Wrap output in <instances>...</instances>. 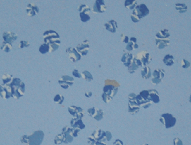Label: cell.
<instances>
[{
	"label": "cell",
	"mask_w": 191,
	"mask_h": 145,
	"mask_svg": "<svg viewBox=\"0 0 191 145\" xmlns=\"http://www.w3.org/2000/svg\"><path fill=\"white\" fill-rule=\"evenodd\" d=\"M72 130L73 129L70 128L69 127H64L63 129V132L62 134L64 136V141L63 143L68 144L70 143L73 140V134H72Z\"/></svg>",
	"instance_id": "30bf717a"
},
{
	"label": "cell",
	"mask_w": 191,
	"mask_h": 145,
	"mask_svg": "<svg viewBox=\"0 0 191 145\" xmlns=\"http://www.w3.org/2000/svg\"><path fill=\"white\" fill-rule=\"evenodd\" d=\"M103 93L106 94L111 98H113L118 92V88L111 85H105L103 88Z\"/></svg>",
	"instance_id": "5bb4252c"
},
{
	"label": "cell",
	"mask_w": 191,
	"mask_h": 145,
	"mask_svg": "<svg viewBox=\"0 0 191 145\" xmlns=\"http://www.w3.org/2000/svg\"><path fill=\"white\" fill-rule=\"evenodd\" d=\"M80 20L84 22V23H85L88 21L90 20L91 17L88 15V14H86L84 13H80Z\"/></svg>",
	"instance_id": "ee69618b"
},
{
	"label": "cell",
	"mask_w": 191,
	"mask_h": 145,
	"mask_svg": "<svg viewBox=\"0 0 191 145\" xmlns=\"http://www.w3.org/2000/svg\"><path fill=\"white\" fill-rule=\"evenodd\" d=\"M20 141L22 143L26 144L27 145L28 143V136H27V135L23 136L20 138Z\"/></svg>",
	"instance_id": "f5cc1de1"
},
{
	"label": "cell",
	"mask_w": 191,
	"mask_h": 145,
	"mask_svg": "<svg viewBox=\"0 0 191 145\" xmlns=\"http://www.w3.org/2000/svg\"><path fill=\"white\" fill-rule=\"evenodd\" d=\"M102 99H103V100L104 101V102L106 104L109 103L110 101L112 100V98H111L110 96H109L108 95H106V94L104 93L102 94Z\"/></svg>",
	"instance_id": "bcb514c9"
},
{
	"label": "cell",
	"mask_w": 191,
	"mask_h": 145,
	"mask_svg": "<svg viewBox=\"0 0 191 145\" xmlns=\"http://www.w3.org/2000/svg\"><path fill=\"white\" fill-rule=\"evenodd\" d=\"M128 112L131 114H135L140 111V106L136 102H129Z\"/></svg>",
	"instance_id": "cb8c5ba5"
},
{
	"label": "cell",
	"mask_w": 191,
	"mask_h": 145,
	"mask_svg": "<svg viewBox=\"0 0 191 145\" xmlns=\"http://www.w3.org/2000/svg\"><path fill=\"white\" fill-rule=\"evenodd\" d=\"M169 36H170V34H169V31L168 30H166V29H164V30H162L157 33L156 35V38L159 39H164L169 38Z\"/></svg>",
	"instance_id": "484cf974"
},
{
	"label": "cell",
	"mask_w": 191,
	"mask_h": 145,
	"mask_svg": "<svg viewBox=\"0 0 191 145\" xmlns=\"http://www.w3.org/2000/svg\"><path fill=\"white\" fill-rule=\"evenodd\" d=\"M92 92H88V93H85V95L86 97H88V98L91 97L92 96Z\"/></svg>",
	"instance_id": "6125c7cd"
},
{
	"label": "cell",
	"mask_w": 191,
	"mask_h": 145,
	"mask_svg": "<svg viewBox=\"0 0 191 145\" xmlns=\"http://www.w3.org/2000/svg\"><path fill=\"white\" fill-rule=\"evenodd\" d=\"M68 111H69V113L71 115H73L74 117L78 113H81V112H84V110H83L81 107H77V106H69V107H68Z\"/></svg>",
	"instance_id": "4316f807"
},
{
	"label": "cell",
	"mask_w": 191,
	"mask_h": 145,
	"mask_svg": "<svg viewBox=\"0 0 191 145\" xmlns=\"http://www.w3.org/2000/svg\"><path fill=\"white\" fill-rule=\"evenodd\" d=\"M60 43H61V41H60V39H59V40H57V41H55V42H50V43H48L49 48V53H53V52L56 51V50L58 49V48H59Z\"/></svg>",
	"instance_id": "d4e9b609"
},
{
	"label": "cell",
	"mask_w": 191,
	"mask_h": 145,
	"mask_svg": "<svg viewBox=\"0 0 191 145\" xmlns=\"http://www.w3.org/2000/svg\"><path fill=\"white\" fill-rule=\"evenodd\" d=\"M181 65H182V67L183 68H188L190 66V63L187 60H186L185 59H183L182 60Z\"/></svg>",
	"instance_id": "7dc6e473"
},
{
	"label": "cell",
	"mask_w": 191,
	"mask_h": 145,
	"mask_svg": "<svg viewBox=\"0 0 191 145\" xmlns=\"http://www.w3.org/2000/svg\"><path fill=\"white\" fill-rule=\"evenodd\" d=\"M64 141V136L62 133L57 135L54 138V143L56 144H60Z\"/></svg>",
	"instance_id": "f35d334b"
},
{
	"label": "cell",
	"mask_w": 191,
	"mask_h": 145,
	"mask_svg": "<svg viewBox=\"0 0 191 145\" xmlns=\"http://www.w3.org/2000/svg\"><path fill=\"white\" fill-rule=\"evenodd\" d=\"M59 80L63 81H65L66 82H69V83H71V84H73L74 83V79L69 75H65L61 76Z\"/></svg>",
	"instance_id": "8d00e7d4"
},
{
	"label": "cell",
	"mask_w": 191,
	"mask_h": 145,
	"mask_svg": "<svg viewBox=\"0 0 191 145\" xmlns=\"http://www.w3.org/2000/svg\"><path fill=\"white\" fill-rule=\"evenodd\" d=\"M76 50L81 56H85L89 52V41L85 40L82 43H80L77 45Z\"/></svg>",
	"instance_id": "9c48e42d"
},
{
	"label": "cell",
	"mask_w": 191,
	"mask_h": 145,
	"mask_svg": "<svg viewBox=\"0 0 191 145\" xmlns=\"http://www.w3.org/2000/svg\"><path fill=\"white\" fill-rule=\"evenodd\" d=\"M173 142H174V145H183L182 141L180 140L179 138H177V137H176V138H175V139H174Z\"/></svg>",
	"instance_id": "680465c9"
},
{
	"label": "cell",
	"mask_w": 191,
	"mask_h": 145,
	"mask_svg": "<svg viewBox=\"0 0 191 145\" xmlns=\"http://www.w3.org/2000/svg\"><path fill=\"white\" fill-rule=\"evenodd\" d=\"M12 89V97L16 100L23 97L25 93V84L19 78H13L9 83Z\"/></svg>",
	"instance_id": "6da1fadb"
},
{
	"label": "cell",
	"mask_w": 191,
	"mask_h": 145,
	"mask_svg": "<svg viewBox=\"0 0 191 145\" xmlns=\"http://www.w3.org/2000/svg\"><path fill=\"white\" fill-rule=\"evenodd\" d=\"M78 11L80 12V13H84L86 14H88L91 12V9L89 8V6L86 5H81L78 7L77 9Z\"/></svg>",
	"instance_id": "836d02e7"
},
{
	"label": "cell",
	"mask_w": 191,
	"mask_h": 145,
	"mask_svg": "<svg viewBox=\"0 0 191 145\" xmlns=\"http://www.w3.org/2000/svg\"><path fill=\"white\" fill-rule=\"evenodd\" d=\"M131 19L132 21L134 22V23H138V22H139L140 20H141L138 16L134 14H132L131 15Z\"/></svg>",
	"instance_id": "816d5d0a"
},
{
	"label": "cell",
	"mask_w": 191,
	"mask_h": 145,
	"mask_svg": "<svg viewBox=\"0 0 191 145\" xmlns=\"http://www.w3.org/2000/svg\"><path fill=\"white\" fill-rule=\"evenodd\" d=\"M30 45V43L28 41H20L19 45V49H23L24 48H27Z\"/></svg>",
	"instance_id": "f6af8a7d"
},
{
	"label": "cell",
	"mask_w": 191,
	"mask_h": 145,
	"mask_svg": "<svg viewBox=\"0 0 191 145\" xmlns=\"http://www.w3.org/2000/svg\"><path fill=\"white\" fill-rule=\"evenodd\" d=\"M138 16L140 19L146 17L149 14V10L145 4H141L137 5L135 9L133 10V13Z\"/></svg>",
	"instance_id": "277c9868"
},
{
	"label": "cell",
	"mask_w": 191,
	"mask_h": 145,
	"mask_svg": "<svg viewBox=\"0 0 191 145\" xmlns=\"http://www.w3.org/2000/svg\"><path fill=\"white\" fill-rule=\"evenodd\" d=\"M66 53L69 56L70 60L72 61V62H77V61H79L82 58V56L79 54L77 50L75 48H69L66 50Z\"/></svg>",
	"instance_id": "8fae6325"
},
{
	"label": "cell",
	"mask_w": 191,
	"mask_h": 145,
	"mask_svg": "<svg viewBox=\"0 0 191 145\" xmlns=\"http://www.w3.org/2000/svg\"><path fill=\"white\" fill-rule=\"evenodd\" d=\"M136 95L135 93H130L128 96L129 102H136Z\"/></svg>",
	"instance_id": "681fc988"
},
{
	"label": "cell",
	"mask_w": 191,
	"mask_h": 145,
	"mask_svg": "<svg viewBox=\"0 0 191 145\" xmlns=\"http://www.w3.org/2000/svg\"><path fill=\"white\" fill-rule=\"evenodd\" d=\"M95 139L96 141H101V142H103V141H106V137H105V132L101 130L100 129L96 130L93 132L91 135Z\"/></svg>",
	"instance_id": "e0dca14e"
},
{
	"label": "cell",
	"mask_w": 191,
	"mask_h": 145,
	"mask_svg": "<svg viewBox=\"0 0 191 145\" xmlns=\"http://www.w3.org/2000/svg\"><path fill=\"white\" fill-rule=\"evenodd\" d=\"M133 58H134V57H133L132 54H130L129 53H125L123 54V56H122L121 58V61L124 63V65L125 67H128L132 63Z\"/></svg>",
	"instance_id": "ffe728a7"
},
{
	"label": "cell",
	"mask_w": 191,
	"mask_h": 145,
	"mask_svg": "<svg viewBox=\"0 0 191 145\" xmlns=\"http://www.w3.org/2000/svg\"><path fill=\"white\" fill-rule=\"evenodd\" d=\"M96 141L95 140V139L94 138V137L92 136H91L88 137L87 142L90 145H94V143H96Z\"/></svg>",
	"instance_id": "11a10c76"
},
{
	"label": "cell",
	"mask_w": 191,
	"mask_h": 145,
	"mask_svg": "<svg viewBox=\"0 0 191 145\" xmlns=\"http://www.w3.org/2000/svg\"><path fill=\"white\" fill-rule=\"evenodd\" d=\"M0 49H1L3 51H5L6 53H8L10 50H12V43H10L6 42H3L2 43L1 45L0 46Z\"/></svg>",
	"instance_id": "1f68e13d"
},
{
	"label": "cell",
	"mask_w": 191,
	"mask_h": 145,
	"mask_svg": "<svg viewBox=\"0 0 191 145\" xmlns=\"http://www.w3.org/2000/svg\"><path fill=\"white\" fill-rule=\"evenodd\" d=\"M13 79V76L12 75H10L8 74H4L2 76V81L3 85H7L9 84L12 82Z\"/></svg>",
	"instance_id": "d6a6232c"
},
{
	"label": "cell",
	"mask_w": 191,
	"mask_h": 145,
	"mask_svg": "<svg viewBox=\"0 0 191 145\" xmlns=\"http://www.w3.org/2000/svg\"><path fill=\"white\" fill-rule=\"evenodd\" d=\"M161 122L166 129H169L175 126L176 122V119L169 113H165L161 115L159 118Z\"/></svg>",
	"instance_id": "3957f363"
},
{
	"label": "cell",
	"mask_w": 191,
	"mask_h": 145,
	"mask_svg": "<svg viewBox=\"0 0 191 145\" xmlns=\"http://www.w3.org/2000/svg\"><path fill=\"white\" fill-rule=\"evenodd\" d=\"M82 78L84 79L85 81H91L92 80H93V77H92V74L90 73V72L89 71H84L82 72Z\"/></svg>",
	"instance_id": "e575fe53"
},
{
	"label": "cell",
	"mask_w": 191,
	"mask_h": 145,
	"mask_svg": "<svg viewBox=\"0 0 191 145\" xmlns=\"http://www.w3.org/2000/svg\"><path fill=\"white\" fill-rule=\"evenodd\" d=\"M64 100V98L62 95H60V94H57L54 97V102H56L57 104H62L63 101Z\"/></svg>",
	"instance_id": "ab89813d"
},
{
	"label": "cell",
	"mask_w": 191,
	"mask_h": 145,
	"mask_svg": "<svg viewBox=\"0 0 191 145\" xmlns=\"http://www.w3.org/2000/svg\"><path fill=\"white\" fill-rule=\"evenodd\" d=\"M71 125L73 129H78L80 130L85 129V126L83 123L82 119H78L77 118H73L71 120Z\"/></svg>",
	"instance_id": "ac0fdd59"
},
{
	"label": "cell",
	"mask_w": 191,
	"mask_h": 145,
	"mask_svg": "<svg viewBox=\"0 0 191 145\" xmlns=\"http://www.w3.org/2000/svg\"><path fill=\"white\" fill-rule=\"evenodd\" d=\"M103 111L101 109H96V113L94 115V118L96 120L99 121L101 119H102L103 118Z\"/></svg>",
	"instance_id": "d590c367"
},
{
	"label": "cell",
	"mask_w": 191,
	"mask_h": 145,
	"mask_svg": "<svg viewBox=\"0 0 191 145\" xmlns=\"http://www.w3.org/2000/svg\"><path fill=\"white\" fill-rule=\"evenodd\" d=\"M121 41L122 42H124V43H128L129 41V38L128 37H127V36L125 35L124 33H122L121 35Z\"/></svg>",
	"instance_id": "f907efd6"
},
{
	"label": "cell",
	"mask_w": 191,
	"mask_h": 145,
	"mask_svg": "<svg viewBox=\"0 0 191 145\" xmlns=\"http://www.w3.org/2000/svg\"><path fill=\"white\" fill-rule=\"evenodd\" d=\"M113 145H124V144L120 139H116L113 143Z\"/></svg>",
	"instance_id": "91938a15"
},
{
	"label": "cell",
	"mask_w": 191,
	"mask_h": 145,
	"mask_svg": "<svg viewBox=\"0 0 191 145\" xmlns=\"http://www.w3.org/2000/svg\"><path fill=\"white\" fill-rule=\"evenodd\" d=\"M141 74H142V76L143 79H149L151 77V75H152V74H151L150 68L148 66L144 67V68L141 71Z\"/></svg>",
	"instance_id": "f1b7e54d"
},
{
	"label": "cell",
	"mask_w": 191,
	"mask_h": 145,
	"mask_svg": "<svg viewBox=\"0 0 191 145\" xmlns=\"http://www.w3.org/2000/svg\"><path fill=\"white\" fill-rule=\"evenodd\" d=\"M80 129H73V130H72V134H73V137H76L78 136V133L80 132Z\"/></svg>",
	"instance_id": "6f0895ef"
},
{
	"label": "cell",
	"mask_w": 191,
	"mask_h": 145,
	"mask_svg": "<svg viewBox=\"0 0 191 145\" xmlns=\"http://www.w3.org/2000/svg\"><path fill=\"white\" fill-rule=\"evenodd\" d=\"M149 93V100L154 103H159L160 101V98L159 96V93L156 90L152 89L148 90Z\"/></svg>",
	"instance_id": "d6986e66"
},
{
	"label": "cell",
	"mask_w": 191,
	"mask_h": 145,
	"mask_svg": "<svg viewBox=\"0 0 191 145\" xmlns=\"http://www.w3.org/2000/svg\"><path fill=\"white\" fill-rule=\"evenodd\" d=\"M3 38L4 40V42L12 43L17 39V35L15 33L11 31H6L3 33Z\"/></svg>",
	"instance_id": "4fadbf2b"
},
{
	"label": "cell",
	"mask_w": 191,
	"mask_h": 145,
	"mask_svg": "<svg viewBox=\"0 0 191 145\" xmlns=\"http://www.w3.org/2000/svg\"><path fill=\"white\" fill-rule=\"evenodd\" d=\"M39 8L35 3H30L27 5L26 12L28 16L33 17L36 14H38L39 13Z\"/></svg>",
	"instance_id": "9a60e30c"
},
{
	"label": "cell",
	"mask_w": 191,
	"mask_h": 145,
	"mask_svg": "<svg viewBox=\"0 0 191 145\" xmlns=\"http://www.w3.org/2000/svg\"><path fill=\"white\" fill-rule=\"evenodd\" d=\"M0 96L3 99H8L12 97V89L9 84L0 85Z\"/></svg>",
	"instance_id": "52a82bcc"
},
{
	"label": "cell",
	"mask_w": 191,
	"mask_h": 145,
	"mask_svg": "<svg viewBox=\"0 0 191 145\" xmlns=\"http://www.w3.org/2000/svg\"><path fill=\"white\" fill-rule=\"evenodd\" d=\"M138 48V45L136 43V38L135 37H131L126 45V50L128 51H131V50H136Z\"/></svg>",
	"instance_id": "603a6c76"
},
{
	"label": "cell",
	"mask_w": 191,
	"mask_h": 145,
	"mask_svg": "<svg viewBox=\"0 0 191 145\" xmlns=\"http://www.w3.org/2000/svg\"><path fill=\"white\" fill-rule=\"evenodd\" d=\"M169 42L170 40L169 38H164V39H159L156 38V45L159 49H163L169 45Z\"/></svg>",
	"instance_id": "7402d4cb"
},
{
	"label": "cell",
	"mask_w": 191,
	"mask_h": 145,
	"mask_svg": "<svg viewBox=\"0 0 191 145\" xmlns=\"http://www.w3.org/2000/svg\"><path fill=\"white\" fill-rule=\"evenodd\" d=\"M106 10V6L103 0H96L93 5L92 11L94 14L103 13Z\"/></svg>",
	"instance_id": "ba28073f"
},
{
	"label": "cell",
	"mask_w": 191,
	"mask_h": 145,
	"mask_svg": "<svg viewBox=\"0 0 191 145\" xmlns=\"http://www.w3.org/2000/svg\"><path fill=\"white\" fill-rule=\"evenodd\" d=\"M44 38L45 43H48L53 38H60L59 35L54 30H48L44 32Z\"/></svg>",
	"instance_id": "7c38bea8"
},
{
	"label": "cell",
	"mask_w": 191,
	"mask_h": 145,
	"mask_svg": "<svg viewBox=\"0 0 191 145\" xmlns=\"http://www.w3.org/2000/svg\"><path fill=\"white\" fill-rule=\"evenodd\" d=\"M140 67H142V64L140 61L137 60L135 58H134L133 60L132 63L131 65L128 67V72L129 73L133 74L138 69V68Z\"/></svg>",
	"instance_id": "2e32d148"
},
{
	"label": "cell",
	"mask_w": 191,
	"mask_h": 145,
	"mask_svg": "<svg viewBox=\"0 0 191 145\" xmlns=\"http://www.w3.org/2000/svg\"><path fill=\"white\" fill-rule=\"evenodd\" d=\"M175 8L176 10L178 11L179 13H185L187 11V6L184 3H176L175 5Z\"/></svg>",
	"instance_id": "4dcf8cb0"
},
{
	"label": "cell",
	"mask_w": 191,
	"mask_h": 145,
	"mask_svg": "<svg viewBox=\"0 0 191 145\" xmlns=\"http://www.w3.org/2000/svg\"><path fill=\"white\" fill-rule=\"evenodd\" d=\"M72 74H73L74 77L77 78H80L82 77L81 74L79 73V72L77 69H74L73 71H72Z\"/></svg>",
	"instance_id": "db71d44e"
},
{
	"label": "cell",
	"mask_w": 191,
	"mask_h": 145,
	"mask_svg": "<svg viewBox=\"0 0 191 145\" xmlns=\"http://www.w3.org/2000/svg\"><path fill=\"white\" fill-rule=\"evenodd\" d=\"M94 145H106L104 142H101V141H96V143Z\"/></svg>",
	"instance_id": "94428289"
},
{
	"label": "cell",
	"mask_w": 191,
	"mask_h": 145,
	"mask_svg": "<svg viewBox=\"0 0 191 145\" xmlns=\"http://www.w3.org/2000/svg\"><path fill=\"white\" fill-rule=\"evenodd\" d=\"M163 63L167 66H171L175 63V58L171 54L166 55L163 59Z\"/></svg>",
	"instance_id": "83f0119b"
},
{
	"label": "cell",
	"mask_w": 191,
	"mask_h": 145,
	"mask_svg": "<svg viewBox=\"0 0 191 145\" xmlns=\"http://www.w3.org/2000/svg\"><path fill=\"white\" fill-rule=\"evenodd\" d=\"M49 50V48L47 43H43L39 48V51L42 54H44L47 53H48Z\"/></svg>",
	"instance_id": "74e56055"
},
{
	"label": "cell",
	"mask_w": 191,
	"mask_h": 145,
	"mask_svg": "<svg viewBox=\"0 0 191 145\" xmlns=\"http://www.w3.org/2000/svg\"><path fill=\"white\" fill-rule=\"evenodd\" d=\"M105 85H111L117 87V88L118 86H120V85L116 81L111 80V79H106L105 81Z\"/></svg>",
	"instance_id": "60d3db41"
},
{
	"label": "cell",
	"mask_w": 191,
	"mask_h": 145,
	"mask_svg": "<svg viewBox=\"0 0 191 145\" xmlns=\"http://www.w3.org/2000/svg\"><path fill=\"white\" fill-rule=\"evenodd\" d=\"M105 137H106V140H107L108 141H110L111 139V138H112V135H111L110 132L106 131L105 132Z\"/></svg>",
	"instance_id": "9f6ffc18"
},
{
	"label": "cell",
	"mask_w": 191,
	"mask_h": 145,
	"mask_svg": "<svg viewBox=\"0 0 191 145\" xmlns=\"http://www.w3.org/2000/svg\"><path fill=\"white\" fill-rule=\"evenodd\" d=\"M142 145H149L148 144H142Z\"/></svg>",
	"instance_id": "be15d7a7"
},
{
	"label": "cell",
	"mask_w": 191,
	"mask_h": 145,
	"mask_svg": "<svg viewBox=\"0 0 191 145\" xmlns=\"http://www.w3.org/2000/svg\"><path fill=\"white\" fill-rule=\"evenodd\" d=\"M104 27L106 30L112 33H115L117 31V22L114 20H111L104 24Z\"/></svg>",
	"instance_id": "44dd1931"
},
{
	"label": "cell",
	"mask_w": 191,
	"mask_h": 145,
	"mask_svg": "<svg viewBox=\"0 0 191 145\" xmlns=\"http://www.w3.org/2000/svg\"><path fill=\"white\" fill-rule=\"evenodd\" d=\"M135 58L138 60L142 63V66L144 67L147 66L151 62V61H152V58H151L150 54L146 51V50L140 52L135 56Z\"/></svg>",
	"instance_id": "5b68a950"
},
{
	"label": "cell",
	"mask_w": 191,
	"mask_h": 145,
	"mask_svg": "<svg viewBox=\"0 0 191 145\" xmlns=\"http://www.w3.org/2000/svg\"><path fill=\"white\" fill-rule=\"evenodd\" d=\"M125 8L130 10H134L135 7L137 6L136 0H126L124 3Z\"/></svg>",
	"instance_id": "f546056e"
},
{
	"label": "cell",
	"mask_w": 191,
	"mask_h": 145,
	"mask_svg": "<svg viewBox=\"0 0 191 145\" xmlns=\"http://www.w3.org/2000/svg\"><path fill=\"white\" fill-rule=\"evenodd\" d=\"M58 82H59V84L60 85V86L64 89H68V88H70V86H71L72 85H73V84H71V83L66 82L65 81H61V80H59Z\"/></svg>",
	"instance_id": "7bdbcfd3"
},
{
	"label": "cell",
	"mask_w": 191,
	"mask_h": 145,
	"mask_svg": "<svg viewBox=\"0 0 191 145\" xmlns=\"http://www.w3.org/2000/svg\"><path fill=\"white\" fill-rule=\"evenodd\" d=\"M165 72L161 68H157L155 70L152 74V79L151 80L153 84L158 85L162 81V79L164 77Z\"/></svg>",
	"instance_id": "8992f818"
},
{
	"label": "cell",
	"mask_w": 191,
	"mask_h": 145,
	"mask_svg": "<svg viewBox=\"0 0 191 145\" xmlns=\"http://www.w3.org/2000/svg\"><path fill=\"white\" fill-rule=\"evenodd\" d=\"M96 109L95 107L89 108L87 110V113L89 116H91V117H93L94 115L96 113Z\"/></svg>",
	"instance_id": "c3c4849f"
},
{
	"label": "cell",
	"mask_w": 191,
	"mask_h": 145,
	"mask_svg": "<svg viewBox=\"0 0 191 145\" xmlns=\"http://www.w3.org/2000/svg\"><path fill=\"white\" fill-rule=\"evenodd\" d=\"M44 133L42 130L34 132L31 135L28 136V143L27 145H40L44 140Z\"/></svg>",
	"instance_id": "7a4b0ae2"
},
{
	"label": "cell",
	"mask_w": 191,
	"mask_h": 145,
	"mask_svg": "<svg viewBox=\"0 0 191 145\" xmlns=\"http://www.w3.org/2000/svg\"><path fill=\"white\" fill-rule=\"evenodd\" d=\"M139 95L145 100H149V91H148V90H143V91L140 93Z\"/></svg>",
	"instance_id": "b9f144b4"
}]
</instances>
